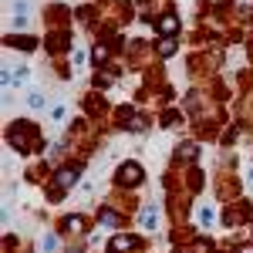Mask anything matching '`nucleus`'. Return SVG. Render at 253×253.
Returning <instances> with one entry per match:
<instances>
[{
	"instance_id": "1",
	"label": "nucleus",
	"mask_w": 253,
	"mask_h": 253,
	"mask_svg": "<svg viewBox=\"0 0 253 253\" xmlns=\"http://www.w3.org/2000/svg\"><path fill=\"white\" fill-rule=\"evenodd\" d=\"M27 105H31V108H44V95H31V98H27Z\"/></svg>"
},
{
	"instance_id": "2",
	"label": "nucleus",
	"mask_w": 253,
	"mask_h": 253,
	"mask_svg": "<svg viewBox=\"0 0 253 253\" xmlns=\"http://www.w3.org/2000/svg\"><path fill=\"white\" fill-rule=\"evenodd\" d=\"M142 226H156V213H152V210L142 213Z\"/></svg>"
}]
</instances>
